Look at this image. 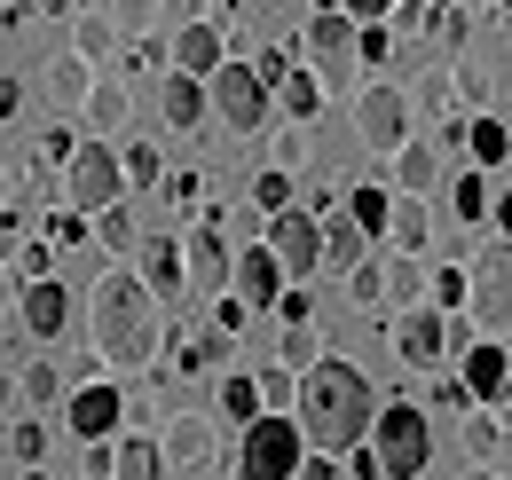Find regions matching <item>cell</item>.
I'll return each mask as SVG.
<instances>
[{"label": "cell", "instance_id": "obj_1", "mask_svg": "<svg viewBox=\"0 0 512 480\" xmlns=\"http://www.w3.org/2000/svg\"><path fill=\"white\" fill-rule=\"evenodd\" d=\"M379 425V402H371V378L355 362H331L323 355L308 378H300V433L316 441L323 457H347L363 449V433Z\"/></svg>", "mask_w": 512, "mask_h": 480}, {"label": "cell", "instance_id": "obj_2", "mask_svg": "<svg viewBox=\"0 0 512 480\" xmlns=\"http://www.w3.org/2000/svg\"><path fill=\"white\" fill-rule=\"evenodd\" d=\"M158 339H166L158 292H150L142 276H127V268H111V276L95 284V347H103V362L142 370V362L158 355Z\"/></svg>", "mask_w": 512, "mask_h": 480}, {"label": "cell", "instance_id": "obj_3", "mask_svg": "<svg viewBox=\"0 0 512 480\" xmlns=\"http://www.w3.org/2000/svg\"><path fill=\"white\" fill-rule=\"evenodd\" d=\"M300 465H308V433H300V418L268 410V418L245 425V449H237V480H300Z\"/></svg>", "mask_w": 512, "mask_h": 480}, {"label": "cell", "instance_id": "obj_4", "mask_svg": "<svg viewBox=\"0 0 512 480\" xmlns=\"http://www.w3.org/2000/svg\"><path fill=\"white\" fill-rule=\"evenodd\" d=\"M371 449H379V473L386 480H418L426 457H434V425L418 402H386L379 425H371Z\"/></svg>", "mask_w": 512, "mask_h": 480}, {"label": "cell", "instance_id": "obj_5", "mask_svg": "<svg viewBox=\"0 0 512 480\" xmlns=\"http://www.w3.org/2000/svg\"><path fill=\"white\" fill-rule=\"evenodd\" d=\"M119 189H127V166H119V150L111 142H79L64 166V197L71 213H111L119 205Z\"/></svg>", "mask_w": 512, "mask_h": 480}, {"label": "cell", "instance_id": "obj_6", "mask_svg": "<svg viewBox=\"0 0 512 480\" xmlns=\"http://www.w3.org/2000/svg\"><path fill=\"white\" fill-rule=\"evenodd\" d=\"M205 95H213V111L229 134H260L268 126V79H260L253 63H221L213 79H205Z\"/></svg>", "mask_w": 512, "mask_h": 480}, {"label": "cell", "instance_id": "obj_7", "mask_svg": "<svg viewBox=\"0 0 512 480\" xmlns=\"http://www.w3.org/2000/svg\"><path fill=\"white\" fill-rule=\"evenodd\" d=\"M355 48H363V32H355V16L347 8H323V16H308V63H316L323 87H347V71H355Z\"/></svg>", "mask_w": 512, "mask_h": 480}, {"label": "cell", "instance_id": "obj_8", "mask_svg": "<svg viewBox=\"0 0 512 480\" xmlns=\"http://www.w3.org/2000/svg\"><path fill=\"white\" fill-rule=\"evenodd\" d=\"M355 134H363V150H410V95L402 87H363V103H355Z\"/></svg>", "mask_w": 512, "mask_h": 480}, {"label": "cell", "instance_id": "obj_9", "mask_svg": "<svg viewBox=\"0 0 512 480\" xmlns=\"http://www.w3.org/2000/svg\"><path fill=\"white\" fill-rule=\"evenodd\" d=\"M268 252L284 260V276H316L323 268V221L316 213H276L268 221Z\"/></svg>", "mask_w": 512, "mask_h": 480}, {"label": "cell", "instance_id": "obj_10", "mask_svg": "<svg viewBox=\"0 0 512 480\" xmlns=\"http://www.w3.org/2000/svg\"><path fill=\"white\" fill-rule=\"evenodd\" d=\"M182 268H190V292H197V300H221V292L237 284V252L213 237V229L182 237Z\"/></svg>", "mask_w": 512, "mask_h": 480}, {"label": "cell", "instance_id": "obj_11", "mask_svg": "<svg viewBox=\"0 0 512 480\" xmlns=\"http://www.w3.org/2000/svg\"><path fill=\"white\" fill-rule=\"evenodd\" d=\"M473 315L489 331H512V244L481 252V268H473Z\"/></svg>", "mask_w": 512, "mask_h": 480}, {"label": "cell", "instance_id": "obj_12", "mask_svg": "<svg viewBox=\"0 0 512 480\" xmlns=\"http://www.w3.org/2000/svg\"><path fill=\"white\" fill-rule=\"evenodd\" d=\"M158 449H166V465H174V473H205V465H213V425L197 418V410H182V418H166Z\"/></svg>", "mask_w": 512, "mask_h": 480}, {"label": "cell", "instance_id": "obj_13", "mask_svg": "<svg viewBox=\"0 0 512 480\" xmlns=\"http://www.w3.org/2000/svg\"><path fill=\"white\" fill-rule=\"evenodd\" d=\"M237 300L245 307H276L284 300V260H276L268 244H245V252H237Z\"/></svg>", "mask_w": 512, "mask_h": 480}, {"label": "cell", "instance_id": "obj_14", "mask_svg": "<svg viewBox=\"0 0 512 480\" xmlns=\"http://www.w3.org/2000/svg\"><path fill=\"white\" fill-rule=\"evenodd\" d=\"M119 418H127V394H119V386H79V394H71V433H79V441H103Z\"/></svg>", "mask_w": 512, "mask_h": 480}, {"label": "cell", "instance_id": "obj_15", "mask_svg": "<svg viewBox=\"0 0 512 480\" xmlns=\"http://www.w3.org/2000/svg\"><path fill=\"white\" fill-rule=\"evenodd\" d=\"M394 347H402V362H442V347H449L442 307H410V315L394 323Z\"/></svg>", "mask_w": 512, "mask_h": 480}, {"label": "cell", "instance_id": "obj_16", "mask_svg": "<svg viewBox=\"0 0 512 480\" xmlns=\"http://www.w3.org/2000/svg\"><path fill=\"white\" fill-rule=\"evenodd\" d=\"M16 315H24V331H32V339H56V331L71 323V292L56 284V276H48V284H24Z\"/></svg>", "mask_w": 512, "mask_h": 480}, {"label": "cell", "instance_id": "obj_17", "mask_svg": "<svg viewBox=\"0 0 512 480\" xmlns=\"http://www.w3.org/2000/svg\"><path fill=\"white\" fill-rule=\"evenodd\" d=\"M457 378H465V394H473V402H497V394L512 386V362H505V347H489V339H481V347H465Z\"/></svg>", "mask_w": 512, "mask_h": 480}, {"label": "cell", "instance_id": "obj_18", "mask_svg": "<svg viewBox=\"0 0 512 480\" xmlns=\"http://www.w3.org/2000/svg\"><path fill=\"white\" fill-rule=\"evenodd\" d=\"M142 284H150L158 300H182V292H190V268H182V244H174V237L142 244Z\"/></svg>", "mask_w": 512, "mask_h": 480}, {"label": "cell", "instance_id": "obj_19", "mask_svg": "<svg viewBox=\"0 0 512 480\" xmlns=\"http://www.w3.org/2000/svg\"><path fill=\"white\" fill-rule=\"evenodd\" d=\"M205 103H213V95H205V79H190V71H174V79L158 87V111H166L174 134H197V126H205Z\"/></svg>", "mask_w": 512, "mask_h": 480}, {"label": "cell", "instance_id": "obj_20", "mask_svg": "<svg viewBox=\"0 0 512 480\" xmlns=\"http://www.w3.org/2000/svg\"><path fill=\"white\" fill-rule=\"evenodd\" d=\"M221 24H182V40H174V71H190V79H213L221 71Z\"/></svg>", "mask_w": 512, "mask_h": 480}, {"label": "cell", "instance_id": "obj_21", "mask_svg": "<svg viewBox=\"0 0 512 480\" xmlns=\"http://www.w3.org/2000/svg\"><path fill=\"white\" fill-rule=\"evenodd\" d=\"M363 229H355V213H339V221H323V268H339V276H355L363 268Z\"/></svg>", "mask_w": 512, "mask_h": 480}, {"label": "cell", "instance_id": "obj_22", "mask_svg": "<svg viewBox=\"0 0 512 480\" xmlns=\"http://www.w3.org/2000/svg\"><path fill=\"white\" fill-rule=\"evenodd\" d=\"M386 237H394V252H426V237H434V221H426V205L418 197H394V221H386Z\"/></svg>", "mask_w": 512, "mask_h": 480}, {"label": "cell", "instance_id": "obj_23", "mask_svg": "<svg viewBox=\"0 0 512 480\" xmlns=\"http://www.w3.org/2000/svg\"><path fill=\"white\" fill-rule=\"evenodd\" d=\"M276 111H284L292 126H308L323 111V79H316V71H292V79L276 87Z\"/></svg>", "mask_w": 512, "mask_h": 480}, {"label": "cell", "instance_id": "obj_24", "mask_svg": "<svg viewBox=\"0 0 512 480\" xmlns=\"http://www.w3.org/2000/svg\"><path fill=\"white\" fill-rule=\"evenodd\" d=\"M221 418H229V425H253V418H268V402H260V378H253V370L221 378Z\"/></svg>", "mask_w": 512, "mask_h": 480}, {"label": "cell", "instance_id": "obj_25", "mask_svg": "<svg viewBox=\"0 0 512 480\" xmlns=\"http://www.w3.org/2000/svg\"><path fill=\"white\" fill-rule=\"evenodd\" d=\"M158 473H166V449H158V441H142V433H134V441H119L111 480H158Z\"/></svg>", "mask_w": 512, "mask_h": 480}, {"label": "cell", "instance_id": "obj_26", "mask_svg": "<svg viewBox=\"0 0 512 480\" xmlns=\"http://www.w3.org/2000/svg\"><path fill=\"white\" fill-rule=\"evenodd\" d=\"M394 181H402V197H426V189L442 181V158L410 142V150H394Z\"/></svg>", "mask_w": 512, "mask_h": 480}, {"label": "cell", "instance_id": "obj_27", "mask_svg": "<svg viewBox=\"0 0 512 480\" xmlns=\"http://www.w3.org/2000/svg\"><path fill=\"white\" fill-rule=\"evenodd\" d=\"M465 150H473L481 166H505L512 158V126L505 119H465Z\"/></svg>", "mask_w": 512, "mask_h": 480}, {"label": "cell", "instance_id": "obj_28", "mask_svg": "<svg viewBox=\"0 0 512 480\" xmlns=\"http://www.w3.org/2000/svg\"><path fill=\"white\" fill-rule=\"evenodd\" d=\"M253 213H268V221L292 213V174H284V166H260L253 174Z\"/></svg>", "mask_w": 512, "mask_h": 480}, {"label": "cell", "instance_id": "obj_29", "mask_svg": "<svg viewBox=\"0 0 512 480\" xmlns=\"http://www.w3.org/2000/svg\"><path fill=\"white\" fill-rule=\"evenodd\" d=\"M347 213H355V229H363V237H386L394 197H386V189H355V197H347Z\"/></svg>", "mask_w": 512, "mask_h": 480}, {"label": "cell", "instance_id": "obj_30", "mask_svg": "<svg viewBox=\"0 0 512 480\" xmlns=\"http://www.w3.org/2000/svg\"><path fill=\"white\" fill-rule=\"evenodd\" d=\"M48 87H56V103H87V95H95V71H87V56H64L56 71H48Z\"/></svg>", "mask_w": 512, "mask_h": 480}, {"label": "cell", "instance_id": "obj_31", "mask_svg": "<svg viewBox=\"0 0 512 480\" xmlns=\"http://www.w3.org/2000/svg\"><path fill=\"white\" fill-rule=\"evenodd\" d=\"M16 386H24V402H56V394H64V362H24V370H16Z\"/></svg>", "mask_w": 512, "mask_h": 480}, {"label": "cell", "instance_id": "obj_32", "mask_svg": "<svg viewBox=\"0 0 512 480\" xmlns=\"http://www.w3.org/2000/svg\"><path fill=\"white\" fill-rule=\"evenodd\" d=\"M386 292H394V300H402V315H410V307L426 300V268H418L410 252H394V268H386Z\"/></svg>", "mask_w": 512, "mask_h": 480}, {"label": "cell", "instance_id": "obj_33", "mask_svg": "<svg viewBox=\"0 0 512 480\" xmlns=\"http://www.w3.org/2000/svg\"><path fill=\"white\" fill-rule=\"evenodd\" d=\"M71 32H79V56H87V63H95V56H111V48H119V16H79Z\"/></svg>", "mask_w": 512, "mask_h": 480}, {"label": "cell", "instance_id": "obj_34", "mask_svg": "<svg viewBox=\"0 0 512 480\" xmlns=\"http://www.w3.org/2000/svg\"><path fill=\"white\" fill-rule=\"evenodd\" d=\"M95 244H103V252H134V244H142V237H134V213H127V205L95 213Z\"/></svg>", "mask_w": 512, "mask_h": 480}, {"label": "cell", "instance_id": "obj_35", "mask_svg": "<svg viewBox=\"0 0 512 480\" xmlns=\"http://www.w3.org/2000/svg\"><path fill=\"white\" fill-rule=\"evenodd\" d=\"M87 126H95V134H119V126H127V95H119V87H95V95H87Z\"/></svg>", "mask_w": 512, "mask_h": 480}, {"label": "cell", "instance_id": "obj_36", "mask_svg": "<svg viewBox=\"0 0 512 480\" xmlns=\"http://www.w3.org/2000/svg\"><path fill=\"white\" fill-rule=\"evenodd\" d=\"M323 362V347H316V331H308V323H284V370H300V378H308V370H316Z\"/></svg>", "mask_w": 512, "mask_h": 480}, {"label": "cell", "instance_id": "obj_37", "mask_svg": "<svg viewBox=\"0 0 512 480\" xmlns=\"http://www.w3.org/2000/svg\"><path fill=\"white\" fill-rule=\"evenodd\" d=\"M40 449H48V425H40V418L8 425V457H16V465H40Z\"/></svg>", "mask_w": 512, "mask_h": 480}, {"label": "cell", "instance_id": "obj_38", "mask_svg": "<svg viewBox=\"0 0 512 480\" xmlns=\"http://www.w3.org/2000/svg\"><path fill=\"white\" fill-rule=\"evenodd\" d=\"M119 166H127V181H134V189H150V181L166 174V166H158V150H150V142H127V150H119Z\"/></svg>", "mask_w": 512, "mask_h": 480}, {"label": "cell", "instance_id": "obj_39", "mask_svg": "<svg viewBox=\"0 0 512 480\" xmlns=\"http://www.w3.org/2000/svg\"><path fill=\"white\" fill-rule=\"evenodd\" d=\"M260 402H268V410H284V402H300V378H292L284 362H276V370H260Z\"/></svg>", "mask_w": 512, "mask_h": 480}, {"label": "cell", "instance_id": "obj_40", "mask_svg": "<svg viewBox=\"0 0 512 480\" xmlns=\"http://www.w3.org/2000/svg\"><path fill=\"white\" fill-rule=\"evenodd\" d=\"M489 213V181L481 174H457V221H481Z\"/></svg>", "mask_w": 512, "mask_h": 480}, {"label": "cell", "instance_id": "obj_41", "mask_svg": "<svg viewBox=\"0 0 512 480\" xmlns=\"http://www.w3.org/2000/svg\"><path fill=\"white\" fill-rule=\"evenodd\" d=\"M16 268H24V284H48V268H56V252H48V244H24V252H16Z\"/></svg>", "mask_w": 512, "mask_h": 480}, {"label": "cell", "instance_id": "obj_42", "mask_svg": "<svg viewBox=\"0 0 512 480\" xmlns=\"http://www.w3.org/2000/svg\"><path fill=\"white\" fill-rule=\"evenodd\" d=\"M497 441H505V433H497V418H465V449H473V457H489Z\"/></svg>", "mask_w": 512, "mask_h": 480}, {"label": "cell", "instance_id": "obj_43", "mask_svg": "<svg viewBox=\"0 0 512 480\" xmlns=\"http://www.w3.org/2000/svg\"><path fill=\"white\" fill-rule=\"evenodd\" d=\"M347 284H355V300H386V268H371V260H363Z\"/></svg>", "mask_w": 512, "mask_h": 480}, {"label": "cell", "instance_id": "obj_44", "mask_svg": "<svg viewBox=\"0 0 512 480\" xmlns=\"http://www.w3.org/2000/svg\"><path fill=\"white\" fill-rule=\"evenodd\" d=\"M48 237H56V244H87V213H56Z\"/></svg>", "mask_w": 512, "mask_h": 480}, {"label": "cell", "instance_id": "obj_45", "mask_svg": "<svg viewBox=\"0 0 512 480\" xmlns=\"http://www.w3.org/2000/svg\"><path fill=\"white\" fill-rule=\"evenodd\" d=\"M213 331H245V300L221 292V300H213Z\"/></svg>", "mask_w": 512, "mask_h": 480}, {"label": "cell", "instance_id": "obj_46", "mask_svg": "<svg viewBox=\"0 0 512 480\" xmlns=\"http://www.w3.org/2000/svg\"><path fill=\"white\" fill-rule=\"evenodd\" d=\"M434 300H442V307H457V300H473V284H465V276L449 268V276H434Z\"/></svg>", "mask_w": 512, "mask_h": 480}, {"label": "cell", "instance_id": "obj_47", "mask_svg": "<svg viewBox=\"0 0 512 480\" xmlns=\"http://www.w3.org/2000/svg\"><path fill=\"white\" fill-rule=\"evenodd\" d=\"M158 8H166V0H119V24H150Z\"/></svg>", "mask_w": 512, "mask_h": 480}, {"label": "cell", "instance_id": "obj_48", "mask_svg": "<svg viewBox=\"0 0 512 480\" xmlns=\"http://www.w3.org/2000/svg\"><path fill=\"white\" fill-rule=\"evenodd\" d=\"M339 8H347V16H394L402 0H339Z\"/></svg>", "mask_w": 512, "mask_h": 480}, {"label": "cell", "instance_id": "obj_49", "mask_svg": "<svg viewBox=\"0 0 512 480\" xmlns=\"http://www.w3.org/2000/svg\"><path fill=\"white\" fill-rule=\"evenodd\" d=\"M16 103H24V87H16V79H0V119H16Z\"/></svg>", "mask_w": 512, "mask_h": 480}, {"label": "cell", "instance_id": "obj_50", "mask_svg": "<svg viewBox=\"0 0 512 480\" xmlns=\"http://www.w3.org/2000/svg\"><path fill=\"white\" fill-rule=\"evenodd\" d=\"M166 8H174L182 24H205V0H166Z\"/></svg>", "mask_w": 512, "mask_h": 480}, {"label": "cell", "instance_id": "obj_51", "mask_svg": "<svg viewBox=\"0 0 512 480\" xmlns=\"http://www.w3.org/2000/svg\"><path fill=\"white\" fill-rule=\"evenodd\" d=\"M300 480H339V473H331V457H308V465H300Z\"/></svg>", "mask_w": 512, "mask_h": 480}, {"label": "cell", "instance_id": "obj_52", "mask_svg": "<svg viewBox=\"0 0 512 480\" xmlns=\"http://www.w3.org/2000/svg\"><path fill=\"white\" fill-rule=\"evenodd\" d=\"M8 252H24V244H16V213L0 221V260H8Z\"/></svg>", "mask_w": 512, "mask_h": 480}, {"label": "cell", "instance_id": "obj_53", "mask_svg": "<svg viewBox=\"0 0 512 480\" xmlns=\"http://www.w3.org/2000/svg\"><path fill=\"white\" fill-rule=\"evenodd\" d=\"M489 213H497V229H505V237H512V189H505V197H497V205H489Z\"/></svg>", "mask_w": 512, "mask_h": 480}, {"label": "cell", "instance_id": "obj_54", "mask_svg": "<svg viewBox=\"0 0 512 480\" xmlns=\"http://www.w3.org/2000/svg\"><path fill=\"white\" fill-rule=\"evenodd\" d=\"M8 307H16V284H8V276H0V315H8Z\"/></svg>", "mask_w": 512, "mask_h": 480}, {"label": "cell", "instance_id": "obj_55", "mask_svg": "<svg viewBox=\"0 0 512 480\" xmlns=\"http://www.w3.org/2000/svg\"><path fill=\"white\" fill-rule=\"evenodd\" d=\"M8 394H16V386H8V370H0V418H8Z\"/></svg>", "mask_w": 512, "mask_h": 480}, {"label": "cell", "instance_id": "obj_56", "mask_svg": "<svg viewBox=\"0 0 512 480\" xmlns=\"http://www.w3.org/2000/svg\"><path fill=\"white\" fill-rule=\"evenodd\" d=\"M24 480H48V473H24Z\"/></svg>", "mask_w": 512, "mask_h": 480}, {"label": "cell", "instance_id": "obj_57", "mask_svg": "<svg viewBox=\"0 0 512 480\" xmlns=\"http://www.w3.org/2000/svg\"><path fill=\"white\" fill-rule=\"evenodd\" d=\"M457 8H465V0H457Z\"/></svg>", "mask_w": 512, "mask_h": 480}, {"label": "cell", "instance_id": "obj_58", "mask_svg": "<svg viewBox=\"0 0 512 480\" xmlns=\"http://www.w3.org/2000/svg\"><path fill=\"white\" fill-rule=\"evenodd\" d=\"M0 8H8V0H0Z\"/></svg>", "mask_w": 512, "mask_h": 480}, {"label": "cell", "instance_id": "obj_59", "mask_svg": "<svg viewBox=\"0 0 512 480\" xmlns=\"http://www.w3.org/2000/svg\"><path fill=\"white\" fill-rule=\"evenodd\" d=\"M71 8H79V0H71Z\"/></svg>", "mask_w": 512, "mask_h": 480}, {"label": "cell", "instance_id": "obj_60", "mask_svg": "<svg viewBox=\"0 0 512 480\" xmlns=\"http://www.w3.org/2000/svg\"><path fill=\"white\" fill-rule=\"evenodd\" d=\"M505 166H512V158H505Z\"/></svg>", "mask_w": 512, "mask_h": 480}]
</instances>
